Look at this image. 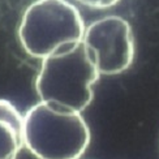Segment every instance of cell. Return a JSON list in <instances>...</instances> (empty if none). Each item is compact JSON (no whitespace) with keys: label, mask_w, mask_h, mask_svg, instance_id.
<instances>
[{"label":"cell","mask_w":159,"mask_h":159,"mask_svg":"<svg viewBox=\"0 0 159 159\" xmlns=\"http://www.w3.org/2000/svg\"><path fill=\"white\" fill-rule=\"evenodd\" d=\"M99 76L94 59L82 42L63 46L42 59L35 91L41 102L82 114L94 98L93 86Z\"/></svg>","instance_id":"cell-1"},{"label":"cell","mask_w":159,"mask_h":159,"mask_svg":"<svg viewBox=\"0 0 159 159\" xmlns=\"http://www.w3.org/2000/svg\"><path fill=\"white\" fill-rule=\"evenodd\" d=\"M90 140V128L81 112L39 101L24 115V148L37 159H80Z\"/></svg>","instance_id":"cell-2"},{"label":"cell","mask_w":159,"mask_h":159,"mask_svg":"<svg viewBox=\"0 0 159 159\" xmlns=\"http://www.w3.org/2000/svg\"><path fill=\"white\" fill-rule=\"evenodd\" d=\"M85 22L68 0H35L24 12L18 39L28 55L47 57L63 46L82 42Z\"/></svg>","instance_id":"cell-3"},{"label":"cell","mask_w":159,"mask_h":159,"mask_svg":"<svg viewBox=\"0 0 159 159\" xmlns=\"http://www.w3.org/2000/svg\"><path fill=\"white\" fill-rule=\"evenodd\" d=\"M76 2L81 3L82 5L90 7V8L95 9H107L111 8L119 3V0H76Z\"/></svg>","instance_id":"cell-6"},{"label":"cell","mask_w":159,"mask_h":159,"mask_svg":"<svg viewBox=\"0 0 159 159\" xmlns=\"http://www.w3.org/2000/svg\"><path fill=\"white\" fill-rule=\"evenodd\" d=\"M22 120L15 104L0 99V159H16L24 148Z\"/></svg>","instance_id":"cell-5"},{"label":"cell","mask_w":159,"mask_h":159,"mask_svg":"<svg viewBox=\"0 0 159 159\" xmlns=\"http://www.w3.org/2000/svg\"><path fill=\"white\" fill-rule=\"evenodd\" d=\"M82 43L90 51L99 75H120L133 63V31L120 16L110 15L93 21L85 28Z\"/></svg>","instance_id":"cell-4"}]
</instances>
